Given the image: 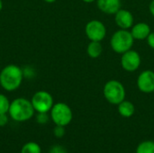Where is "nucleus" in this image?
<instances>
[{
	"label": "nucleus",
	"instance_id": "obj_9",
	"mask_svg": "<svg viewBox=\"0 0 154 153\" xmlns=\"http://www.w3.org/2000/svg\"><path fill=\"white\" fill-rule=\"evenodd\" d=\"M136 84L138 89L143 93L150 94L154 92V71L146 69L141 72L137 78Z\"/></svg>",
	"mask_w": 154,
	"mask_h": 153
},
{
	"label": "nucleus",
	"instance_id": "obj_25",
	"mask_svg": "<svg viewBox=\"0 0 154 153\" xmlns=\"http://www.w3.org/2000/svg\"><path fill=\"white\" fill-rule=\"evenodd\" d=\"M46 3H49V4H51V3H54L56 0H44Z\"/></svg>",
	"mask_w": 154,
	"mask_h": 153
},
{
	"label": "nucleus",
	"instance_id": "obj_17",
	"mask_svg": "<svg viewBox=\"0 0 154 153\" xmlns=\"http://www.w3.org/2000/svg\"><path fill=\"white\" fill-rule=\"evenodd\" d=\"M10 101L6 97V96L0 94V115L7 114L10 107Z\"/></svg>",
	"mask_w": 154,
	"mask_h": 153
},
{
	"label": "nucleus",
	"instance_id": "obj_19",
	"mask_svg": "<svg viewBox=\"0 0 154 153\" xmlns=\"http://www.w3.org/2000/svg\"><path fill=\"white\" fill-rule=\"evenodd\" d=\"M65 126L56 125L53 129V134L56 138H62L65 135Z\"/></svg>",
	"mask_w": 154,
	"mask_h": 153
},
{
	"label": "nucleus",
	"instance_id": "obj_14",
	"mask_svg": "<svg viewBox=\"0 0 154 153\" xmlns=\"http://www.w3.org/2000/svg\"><path fill=\"white\" fill-rule=\"evenodd\" d=\"M103 52V46L101 41H90L87 47V53L92 59L98 58Z\"/></svg>",
	"mask_w": 154,
	"mask_h": 153
},
{
	"label": "nucleus",
	"instance_id": "obj_4",
	"mask_svg": "<svg viewBox=\"0 0 154 153\" xmlns=\"http://www.w3.org/2000/svg\"><path fill=\"white\" fill-rule=\"evenodd\" d=\"M125 88L124 85L116 79L108 80L103 89V94L106 101L112 105H119L125 99Z\"/></svg>",
	"mask_w": 154,
	"mask_h": 153
},
{
	"label": "nucleus",
	"instance_id": "obj_20",
	"mask_svg": "<svg viewBox=\"0 0 154 153\" xmlns=\"http://www.w3.org/2000/svg\"><path fill=\"white\" fill-rule=\"evenodd\" d=\"M49 153H68L66 149L61 146V145H59V144H56V145H53L50 151H49Z\"/></svg>",
	"mask_w": 154,
	"mask_h": 153
},
{
	"label": "nucleus",
	"instance_id": "obj_12",
	"mask_svg": "<svg viewBox=\"0 0 154 153\" xmlns=\"http://www.w3.org/2000/svg\"><path fill=\"white\" fill-rule=\"evenodd\" d=\"M130 32L134 40L143 41V40H146L149 34L151 33V27L146 23L141 22V23H137L134 24Z\"/></svg>",
	"mask_w": 154,
	"mask_h": 153
},
{
	"label": "nucleus",
	"instance_id": "obj_23",
	"mask_svg": "<svg viewBox=\"0 0 154 153\" xmlns=\"http://www.w3.org/2000/svg\"><path fill=\"white\" fill-rule=\"evenodd\" d=\"M149 10H150V13L154 17V0H152L150 5H149Z\"/></svg>",
	"mask_w": 154,
	"mask_h": 153
},
{
	"label": "nucleus",
	"instance_id": "obj_3",
	"mask_svg": "<svg viewBox=\"0 0 154 153\" xmlns=\"http://www.w3.org/2000/svg\"><path fill=\"white\" fill-rule=\"evenodd\" d=\"M134 39L128 30L120 29L114 32L110 40L112 50L118 54H123L132 49Z\"/></svg>",
	"mask_w": 154,
	"mask_h": 153
},
{
	"label": "nucleus",
	"instance_id": "obj_18",
	"mask_svg": "<svg viewBox=\"0 0 154 153\" xmlns=\"http://www.w3.org/2000/svg\"><path fill=\"white\" fill-rule=\"evenodd\" d=\"M50 117L51 116H49L48 113H37L36 121L40 124H47L49 122Z\"/></svg>",
	"mask_w": 154,
	"mask_h": 153
},
{
	"label": "nucleus",
	"instance_id": "obj_11",
	"mask_svg": "<svg viewBox=\"0 0 154 153\" xmlns=\"http://www.w3.org/2000/svg\"><path fill=\"white\" fill-rule=\"evenodd\" d=\"M98 9L106 14H116V13L121 9V0H97Z\"/></svg>",
	"mask_w": 154,
	"mask_h": 153
},
{
	"label": "nucleus",
	"instance_id": "obj_15",
	"mask_svg": "<svg viewBox=\"0 0 154 153\" xmlns=\"http://www.w3.org/2000/svg\"><path fill=\"white\" fill-rule=\"evenodd\" d=\"M21 153H42V148L35 142H28L22 147Z\"/></svg>",
	"mask_w": 154,
	"mask_h": 153
},
{
	"label": "nucleus",
	"instance_id": "obj_24",
	"mask_svg": "<svg viewBox=\"0 0 154 153\" xmlns=\"http://www.w3.org/2000/svg\"><path fill=\"white\" fill-rule=\"evenodd\" d=\"M83 2H85V3H93V2H95L96 0H82Z\"/></svg>",
	"mask_w": 154,
	"mask_h": 153
},
{
	"label": "nucleus",
	"instance_id": "obj_7",
	"mask_svg": "<svg viewBox=\"0 0 154 153\" xmlns=\"http://www.w3.org/2000/svg\"><path fill=\"white\" fill-rule=\"evenodd\" d=\"M85 33L92 41H101L106 35V28L99 20H91L85 26Z\"/></svg>",
	"mask_w": 154,
	"mask_h": 153
},
{
	"label": "nucleus",
	"instance_id": "obj_6",
	"mask_svg": "<svg viewBox=\"0 0 154 153\" xmlns=\"http://www.w3.org/2000/svg\"><path fill=\"white\" fill-rule=\"evenodd\" d=\"M32 105L37 113H49L54 105L52 96L47 91H38L36 92L32 99Z\"/></svg>",
	"mask_w": 154,
	"mask_h": 153
},
{
	"label": "nucleus",
	"instance_id": "obj_21",
	"mask_svg": "<svg viewBox=\"0 0 154 153\" xmlns=\"http://www.w3.org/2000/svg\"><path fill=\"white\" fill-rule=\"evenodd\" d=\"M9 122V118L6 114H2L0 115V127L5 126Z\"/></svg>",
	"mask_w": 154,
	"mask_h": 153
},
{
	"label": "nucleus",
	"instance_id": "obj_13",
	"mask_svg": "<svg viewBox=\"0 0 154 153\" xmlns=\"http://www.w3.org/2000/svg\"><path fill=\"white\" fill-rule=\"evenodd\" d=\"M117 106H118V113L120 114L121 116L125 118H130L131 116L134 115L135 112L134 105L132 102L127 101L125 99Z\"/></svg>",
	"mask_w": 154,
	"mask_h": 153
},
{
	"label": "nucleus",
	"instance_id": "obj_1",
	"mask_svg": "<svg viewBox=\"0 0 154 153\" xmlns=\"http://www.w3.org/2000/svg\"><path fill=\"white\" fill-rule=\"evenodd\" d=\"M23 71L17 65L5 66L0 72V86L5 91L12 92L18 89L23 82Z\"/></svg>",
	"mask_w": 154,
	"mask_h": 153
},
{
	"label": "nucleus",
	"instance_id": "obj_26",
	"mask_svg": "<svg viewBox=\"0 0 154 153\" xmlns=\"http://www.w3.org/2000/svg\"><path fill=\"white\" fill-rule=\"evenodd\" d=\"M2 8H3V2H2V0H0V12H1Z\"/></svg>",
	"mask_w": 154,
	"mask_h": 153
},
{
	"label": "nucleus",
	"instance_id": "obj_16",
	"mask_svg": "<svg viewBox=\"0 0 154 153\" xmlns=\"http://www.w3.org/2000/svg\"><path fill=\"white\" fill-rule=\"evenodd\" d=\"M136 153H154V142H142L136 148Z\"/></svg>",
	"mask_w": 154,
	"mask_h": 153
},
{
	"label": "nucleus",
	"instance_id": "obj_22",
	"mask_svg": "<svg viewBox=\"0 0 154 153\" xmlns=\"http://www.w3.org/2000/svg\"><path fill=\"white\" fill-rule=\"evenodd\" d=\"M146 40H147L148 45L154 50V32H151V33L149 34Z\"/></svg>",
	"mask_w": 154,
	"mask_h": 153
},
{
	"label": "nucleus",
	"instance_id": "obj_2",
	"mask_svg": "<svg viewBox=\"0 0 154 153\" xmlns=\"http://www.w3.org/2000/svg\"><path fill=\"white\" fill-rule=\"evenodd\" d=\"M35 110L32 105L31 100L24 97H18L10 103L9 116L15 122L23 123L32 118Z\"/></svg>",
	"mask_w": 154,
	"mask_h": 153
},
{
	"label": "nucleus",
	"instance_id": "obj_5",
	"mask_svg": "<svg viewBox=\"0 0 154 153\" xmlns=\"http://www.w3.org/2000/svg\"><path fill=\"white\" fill-rule=\"evenodd\" d=\"M50 116L55 125L67 126L71 123L73 114L71 108L67 104L59 102L53 105L50 111Z\"/></svg>",
	"mask_w": 154,
	"mask_h": 153
},
{
	"label": "nucleus",
	"instance_id": "obj_10",
	"mask_svg": "<svg viewBox=\"0 0 154 153\" xmlns=\"http://www.w3.org/2000/svg\"><path fill=\"white\" fill-rule=\"evenodd\" d=\"M115 22L120 29L128 30L134 25V15L130 11L121 8L115 14Z\"/></svg>",
	"mask_w": 154,
	"mask_h": 153
},
{
	"label": "nucleus",
	"instance_id": "obj_8",
	"mask_svg": "<svg viewBox=\"0 0 154 153\" xmlns=\"http://www.w3.org/2000/svg\"><path fill=\"white\" fill-rule=\"evenodd\" d=\"M141 61L140 54L132 49L123 53L121 57V66L125 71L128 72L136 71L141 65Z\"/></svg>",
	"mask_w": 154,
	"mask_h": 153
}]
</instances>
